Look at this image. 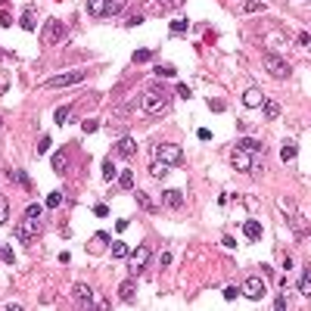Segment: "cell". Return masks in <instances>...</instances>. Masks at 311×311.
<instances>
[{
  "label": "cell",
  "mask_w": 311,
  "mask_h": 311,
  "mask_svg": "<svg viewBox=\"0 0 311 311\" xmlns=\"http://www.w3.org/2000/svg\"><path fill=\"white\" fill-rule=\"evenodd\" d=\"M140 106L146 115H162L171 109V90L162 87V84H153V87H146V94L140 100Z\"/></svg>",
  "instance_id": "1"
},
{
  "label": "cell",
  "mask_w": 311,
  "mask_h": 311,
  "mask_svg": "<svg viewBox=\"0 0 311 311\" xmlns=\"http://www.w3.org/2000/svg\"><path fill=\"white\" fill-rule=\"evenodd\" d=\"M261 156L264 153H252V149L237 146L234 153H230V165H234V171H240V175H252V171L261 168Z\"/></svg>",
  "instance_id": "2"
},
{
  "label": "cell",
  "mask_w": 311,
  "mask_h": 311,
  "mask_svg": "<svg viewBox=\"0 0 311 311\" xmlns=\"http://www.w3.org/2000/svg\"><path fill=\"white\" fill-rule=\"evenodd\" d=\"M153 159L165 165H181L184 162V149L178 143H153Z\"/></svg>",
  "instance_id": "3"
},
{
  "label": "cell",
  "mask_w": 311,
  "mask_h": 311,
  "mask_svg": "<svg viewBox=\"0 0 311 311\" xmlns=\"http://www.w3.org/2000/svg\"><path fill=\"white\" fill-rule=\"evenodd\" d=\"M264 68H268V75L277 78V81H286L290 72H293V65L286 62L283 56H277V53H264Z\"/></svg>",
  "instance_id": "4"
},
{
  "label": "cell",
  "mask_w": 311,
  "mask_h": 311,
  "mask_svg": "<svg viewBox=\"0 0 311 311\" xmlns=\"http://www.w3.org/2000/svg\"><path fill=\"white\" fill-rule=\"evenodd\" d=\"M13 234H16V240H19V243H31V240L41 234V218H31V215H25V218H22V221L13 227Z\"/></svg>",
  "instance_id": "5"
},
{
  "label": "cell",
  "mask_w": 311,
  "mask_h": 311,
  "mask_svg": "<svg viewBox=\"0 0 311 311\" xmlns=\"http://www.w3.org/2000/svg\"><path fill=\"white\" fill-rule=\"evenodd\" d=\"M87 78V68H72V72H62V75H53L44 81V87H72V84H81Z\"/></svg>",
  "instance_id": "6"
},
{
  "label": "cell",
  "mask_w": 311,
  "mask_h": 311,
  "mask_svg": "<svg viewBox=\"0 0 311 311\" xmlns=\"http://www.w3.org/2000/svg\"><path fill=\"white\" fill-rule=\"evenodd\" d=\"M41 41L44 44H62L65 41V25H62V19H47L44 22V34H41Z\"/></svg>",
  "instance_id": "7"
},
{
  "label": "cell",
  "mask_w": 311,
  "mask_h": 311,
  "mask_svg": "<svg viewBox=\"0 0 311 311\" xmlns=\"http://www.w3.org/2000/svg\"><path fill=\"white\" fill-rule=\"evenodd\" d=\"M240 290H243V296L246 299H252V302H261L264 299V293H268V283H264L258 274H252V277H246L243 280V286H240Z\"/></svg>",
  "instance_id": "8"
},
{
  "label": "cell",
  "mask_w": 311,
  "mask_h": 311,
  "mask_svg": "<svg viewBox=\"0 0 311 311\" xmlns=\"http://www.w3.org/2000/svg\"><path fill=\"white\" fill-rule=\"evenodd\" d=\"M277 205H280V212L286 215V221H290V227L296 230V234H305V221H302V215H299V209H296V202L283 196V199H280Z\"/></svg>",
  "instance_id": "9"
},
{
  "label": "cell",
  "mask_w": 311,
  "mask_h": 311,
  "mask_svg": "<svg viewBox=\"0 0 311 311\" xmlns=\"http://www.w3.org/2000/svg\"><path fill=\"white\" fill-rule=\"evenodd\" d=\"M149 255H153V252H149V246H137L134 252H131V274H143V268L149 264Z\"/></svg>",
  "instance_id": "10"
},
{
  "label": "cell",
  "mask_w": 311,
  "mask_h": 311,
  "mask_svg": "<svg viewBox=\"0 0 311 311\" xmlns=\"http://www.w3.org/2000/svg\"><path fill=\"white\" fill-rule=\"evenodd\" d=\"M72 299L78 305H94V290H90L87 283H75L72 286Z\"/></svg>",
  "instance_id": "11"
},
{
  "label": "cell",
  "mask_w": 311,
  "mask_h": 311,
  "mask_svg": "<svg viewBox=\"0 0 311 311\" xmlns=\"http://www.w3.org/2000/svg\"><path fill=\"white\" fill-rule=\"evenodd\" d=\"M137 153V140L134 137H122L119 143H115V156H122V159H131Z\"/></svg>",
  "instance_id": "12"
},
{
  "label": "cell",
  "mask_w": 311,
  "mask_h": 311,
  "mask_svg": "<svg viewBox=\"0 0 311 311\" xmlns=\"http://www.w3.org/2000/svg\"><path fill=\"white\" fill-rule=\"evenodd\" d=\"M264 100H268V97H264V94H261L258 87H249L246 94H243V106H246V109H258V106H261Z\"/></svg>",
  "instance_id": "13"
},
{
  "label": "cell",
  "mask_w": 311,
  "mask_h": 311,
  "mask_svg": "<svg viewBox=\"0 0 311 311\" xmlns=\"http://www.w3.org/2000/svg\"><path fill=\"white\" fill-rule=\"evenodd\" d=\"M162 205H168V209H181V205H184V190H178V187L165 190L162 193Z\"/></svg>",
  "instance_id": "14"
},
{
  "label": "cell",
  "mask_w": 311,
  "mask_h": 311,
  "mask_svg": "<svg viewBox=\"0 0 311 311\" xmlns=\"http://www.w3.org/2000/svg\"><path fill=\"white\" fill-rule=\"evenodd\" d=\"M243 237L252 240V243H255V240H261V224L255 221V218H249V221L243 224Z\"/></svg>",
  "instance_id": "15"
},
{
  "label": "cell",
  "mask_w": 311,
  "mask_h": 311,
  "mask_svg": "<svg viewBox=\"0 0 311 311\" xmlns=\"http://www.w3.org/2000/svg\"><path fill=\"white\" fill-rule=\"evenodd\" d=\"M261 112H264V119H268V122L280 119V103H277V100H264V103H261Z\"/></svg>",
  "instance_id": "16"
},
{
  "label": "cell",
  "mask_w": 311,
  "mask_h": 311,
  "mask_svg": "<svg viewBox=\"0 0 311 311\" xmlns=\"http://www.w3.org/2000/svg\"><path fill=\"white\" fill-rule=\"evenodd\" d=\"M134 293H137V283L134 280H124L122 286H119V299H122V302H134Z\"/></svg>",
  "instance_id": "17"
},
{
  "label": "cell",
  "mask_w": 311,
  "mask_h": 311,
  "mask_svg": "<svg viewBox=\"0 0 311 311\" xmlns=\"http://www.w3.org/2000/svg\"><path fill=\"white\" fill-rule=\"evenodd\" d=\"M6 178H9V181H16L19 187L31 190V181H28V175H25V171H22V168H9V171H6Z\"/></svg>",
  "instance_id": "18"
},
{
  "label": "cell",
  "mask_w": 311,
  "mask_h": 311,
  "mask_svg": "<svg viewBox=\"0 0 311 311\" xmlns=\"http://www.w3.org/2000/svg\"><path fill=\"white\" fill-rule=\"evenodd\" d=\"M299 293H302L305 299H311V264H305V271H302V280H299Z\"/></svg>",
  "instance_id": "19"
},
{
  "label": "cell",
  "mask_w": 311,
  "mask_h": 311,
  "mask_svg": "<svg viewBox=\"0 0 311 311\" xmlns=\"http://www.w3.org/2000/svg\"><path fill=\"white\" fill-rule=\"evenodd\" d=\"M168 171H171V165H165V162H159V159H153V165H149V175H153L156 181H162V178H168Z\"/></svg>",
  "instance_id": "20"
},
{
  "label": "cell",
  "mask_w": 311,
  "mask_h": 311,
  "mask_svg": "<svg viewBox=\"0 0 311 311\" xmlns=\"http://www.w3.org/2000/svg\"><path fill=\"white\" fill-rule=\"evenodd\" d=\"M19 25L25 28V31H34V28H38V22H34V9H31V6H25V13H22Z\"/></svg>",
  "instance_id": "21"
},
{
  "label": "cell",
  "mask_w": 311,
  "mask_h": 311,
  "mask_svg": "<svg viewBox=\"0 0 311 311\" xmlns=\"http://www.w3.org/2000/svg\"><path fill=\"white\" fill-rule=\"evenodd\" d=\"M296 156H299V146H296L293 140H286V143L280 146V159H283V162H293Z\"/></svg>",
  "instance_id": "22"
},
{
  "label": "cell",
  "mask_w": 311,
  "mask_h": 311,
  "mask_svg": "<svg viewBox=\"0 0 311 311\" xmlns=\"http://www.w3.org/2000/svg\"><path fill=\"white\" fill-rule=\"evenodd\" d=\"M134 199H137V205H140V209H143V212H156V202H153V199H149V196H146V193H143V190H137V193H134Z\"/></svg>",
  "instance_id": "23"
},
{
  "label": "cell",
  "mask_w": 311,
  "mask_h": 311,
  "mask_svg": "<svg viewBox=\"0 0 311 311\" xmlns=\"http://www.w3.org/2000/svg\"><path fill=\"white\" fill-rule=\"evenodd\" d=\"M53 171H56V175H65V171H68V156L65 153H56L53 156Z\"/></svg>",
  "instance_id": "24"
},
{
  "label": "cell",
  "mask_w": 311,
  "mask_h": 311,
  "mask_svg": "<svg viewBox=\"0 0 311 311\" xmlns=\"http://www.w3.org/2000/svg\"><path fill=\"white\" fill-rule=\"evenodd\" d=\"M153 72H156L159 78H175V75H178V68L171 65V62H159V65L153 68Z\"/></svg>",
  "instance_id": "25"
},
{
  "label": "cell",
  "mask_w": 311,
  "mask_h": 311,
  "mask_svg": "<svg viewBox=\"0 0 311 311\" xmlns=\"http://www.w3.org/2000/svg\"><path fill=\"white\" fill-rule=\"evenodd\" d=\"M240 146H243V149H252V153H264V143L255 140V137H243V140H240Z\"/></svg>",
  "instance_id": "26"
},
{
  "label": "cell",
  "mask_w": 311,
  "mask_h": 311,
  "mask_svg": "<svg viewBox=\"0 0 311 311\" xmlns=\"http://www.w3.org/2000/svg\"><path fill=\"white\" fill-rule=\"evenodd\" d=\"M115 178H119V168H115L112 159H106L103 162V181H115Z\"/></svg>",
  "instance_id": "27"
},
{
  "label": "cell",
  "mask_w": 311,
  "mask_h": 311,
  "mask_svg": "<svg viewBox=\"0 0 311 311\" xmlns=\"http://www.w3.org/2000/svg\"><path fill=\"white\" fill-rule=\"evenodd\" d=\"M243 13H264V0H243Z\"/></svg>",
  "instance_id": "28"
},
{
  "label": "cell",
  "mask_w": 311,
  "mask_h": 311,
  "mask_svg": "<svg viewBox=\"0 0 311 311\" xmlns=\"http://www.w3.org/2000/svg\"><path fill=\"white\" fill-rule=\"evenodd\" d=\"M190 31V22L187 19H171V34H184Z\"/></svg>",
  "instance_id": "29"
},
{
  "label": "cell",
  "mask_w": 311,
  "mask_h": 311,
  "mask_svg": "<svg viewBox=\"0 0 311 311\" xmlns=\"http://www.w3.org/2000/svg\"><path fill=\"white\" fill-rule=\"evenodd\" d=\"M119 187L122 190H134V175H131V171H122V175H119Z\"/></svg>",
  "instance_id": "30"
},
{
  "label": "cell",
  "mask_w": 311,
  "mask_h": 311,
  "mask_svg": "<svg viewBox=\"0 0 311 311\" xmlns=\"http://www.w3.org/2000/svg\"><path fill=\"white\" fill-rule=\"evenodd\" d=\"M68 115H72V106H60L53 119H56V124H65V122H68Z\"/></svg>",
  "instance_id": "31"
},
{
  "label": "cell",
  "mask_w": 311,
  "mask_h": 311,
  "mask_svg": "<svg viewBox=\"0 0 311 311\" xmlns=\"http://www.w3.org/2000/svg\"><path fill=\"white\" fill-rule=\"evenodd\" d=\"M124 3H128V0H109V9H106V16H119L122 9H124Z\"/></svg>",
  "instance_id": "32"
},
{
  "label": "cell",
  "mask_w": 311,
  "mask_h": 311,
  "mask_svg": "<svg viewBox=\"0 0 311 311\" xmlns=\"http://www.w3.org/2000/svg\"><path fill=\"white\" fill-rule=\"evenodd\" d=\"M6 218H9V202H6L3 193H0V224H6Z\"/></svg>",
  "instance_id": "33"
},
{
  "label": "cell",
  "mask_w": 311,
  "mask_h": 311,
  "mask_svg": "<svg viewBox=\"0 0 311 311\" xmlns=\"http://www.w3.org/2000/svg\"><path fill=\"white\" fill-rule=\"evenodd\" d=\"M112 255H115V258H128L131 252H128V246H124V243H115V246H112Z\"/></svg>",
  "instance_id": "34"
},
{
  "label": "cell",
  "mask_w": 311,
  "mask_h": 311,
  "mask_svg": "<svg viewBox=\"0 0 311 311\" xmlns=\"http://www.w3.org/2000/svg\"><path fill=\"white\" fill-rule=\"evenodd\" d=\"M153 60V50H134V62H149Z\"/></svg>",
  "instance_id": "35"
},
{
  "label": "cell",
  "mask_w": 311,
  "mask_h": 311,
  "mask_svg": "<svg viewBox=\"0 0 311 311\" xmlns=\"http://www.w3.org/2000/svg\"><path fill=\"white\" fill-rule=\"evenodd\" d=\"M62 205V193H50L47 196V209H60Z\"/></svg>",
  "instance_id": "36"
},
{
  "label": "cell",
  "mask_w": 311,
  "mask_h": 311,
  "mask_svg": "<svg viewBox=\"0 0 311 311\" xmlns=\"http://www.w3.org/2000/svg\"><path fill=\"white\" fill-rule=\"evenodd\" d=\"M97 128H100V122H94V119H84V122H81V131H84V134H94Z\"/></svg>",
  "instance_id": "37"
},
{
  "label": "cell",
  "mask_w": 311,
  "mask_h": 311,
  "mask_svg": "<svg viewBox=\"0 0 311 311\" xmlns=\"http://www.w3.org/2000/svg\"><path fill=\"white\" fill-rule=\"evenodd\" d=\"M25 215H31V218H41V215H44V205H41V202H31L28 209H25Z\"/></svg>",
  "instance_id": "38"
},
{
  "label": "cell",
  "mask_w": 311,
  "mask_h": 311,
  "mask_svg": "<svg viewBox=\"0 0 311 311\" xmlns=\"http://www.w3.org/2000/svg\"><path fill=\"white\" fill-rule=\"evenodd\" d=\"M44 153H50V137H41L38 140V156H44Z\"/></svg>",
  "instance_id": "39"
},
{
  "label": "cell",
  "mask_w": 311,
  "mask_h": 311,
  "mask_svg": "<svg viewBox=\"0 0 311 311\" xmlns=\"http://www.w3.org/2000/svg\"><path fill=\"white\" fill-rule=\"evenodd\" d=\"M240 293H243V290H237V286H224V299H227V302H234Z\"/></svg>",
  "instance_id": "40"
},
{
  "label": "cell",
  "mask_w": 311,
  "mask_h": 311,
  "mask_svg": "<svg viewBox=\"0 0 311 311\" xmlns=\"http://www.w3.org/2000/svg\"><path fill=\"white\" fill-rule=\"evenodd\" d=\"M140 22H143V16H140V13H131L128 19H124V25H128V28H134V25H140Z\"/></svg>",
  "instance_id": "41"
},
{
  "label": "cell",
  "mask_w": 311,
  "mask_h": 311,
  "mask_svg": "<svg viewBox=\"0 0 311 311\" xmlns=\"http://www.w3.org/2000/svg\"><path fill=\"white\" fill-rule=\"evenodd\" d=\"M178 97H184V100H190V97H193V90H190L187 84H178Z\"/></svg>",
  "instance_id": "42"
},
{
  "label": "cell",
  "mask_w": 311,
  "mask_h": 311,
  "mask_svg": "<svg viewBox=\"0 0 311 311\" xmlns=\"http://www.w3.org/2000/svg\"><path fill=\"white\" fill-rule=\"evenodd\" d=\"M0 258H3L6 264H13V261H16V255H13V249H3V252H0Z\"/></svg>",
  "instance_id": "43"
},
{
  "label": "cell",
  "mask_w": 311,
  "mask_h": 311,
  "mask_svg": "<svg viewBox=\"0 0 311 311\" xmlns=\"http://www.w3.org/2000/svg\"><path fill=\"white\" fill-rule=\"evenodd\" d=\"M209 109H215V112H224V100H209Z\"/></svg>",
  "instance_id": "44"
},
{
  "label": "cell",
  "mask_w": 311,
  "mask_h": 311,
  "mask_svg": "<svg viewBox=\"0 0 311 311\" xmlns=\"http://www.w3.org/2000/svg\"><path fill=\"white\" fill-rule=\"evenodd\" d=\"M162 6H168V9H175V6H181V3H187V0H159Z\"/></svg>",
  "instance_id": "45"
},
{
  "label": "cell",
  "mask_w": 311,
  "mask_h": 311,
  "mask_svg": "<svg viewBox=\"0 0 311 311\" xmlns=\"http://www.w3.org/2000/svg\"><path fill=\"white\" fill-rule=\"evenodd\" d=\"M0 25L9 28V25H13V16H9V13H0Z\"/></svg>",
  "instance_id": "46"
},
{
  "label": "cell",
  "mask_w": 311,
  "mask_h": 311,
  "mask_svg": "<svg viewBox=\"0 0 311 311\" xmlns=\"http://www.w3.org/2000/svg\"><path fill=\"white\" fill-rule=\"evenodd\" d=\"M196 137H199V140H212V131H209V128H199Z\"/></svg>",
  "instance_id": "47"
},
{
  "label": "cell",
  "mask_w": 311,
  "mask_h": 311,
  "mask_svg": "<svg viewBox=\"0 0 311 311\" xmlns=\"http://www.w3.org/2000/svg\"><path fill=\"white\" fill-rule=\"evenodd\" d=\"M94 215H97V218H106V215H109V209H106V205H97Z\"/></svg>",
  "instance_id": "48"
},
{
  "label": "cell",
  "mask_w": 311,
  "mask_h": 311,
  "mask_svg": "<svg viewBox=\"0 0 311 311\" xmlns=\"http://www.w3.org/2000/svg\"><path fill=\"white\" fill-rule=\"evenodd\" d=\"M274 308H277V311H283V308H286V296H277V302H274Z\"/></svg>",
  "instance_id": "49"
},
{
  "label": "cell",
  "mask_w": 311,
  "mask_h": 311,
  "mask_svg": "<svg viewBox=\"0 0 311 311\" xmlns=\"http://www.w3.org/2000/svg\"><path fill=\"white\" fill-rule=\"evenodd\" d=\"M221 243H224V249H234V246H237V240H234V237H224Z\"/></svg>",
  "instance_id": "50"
},
{
  "label": "cell",
  "mask_w": 311,
  "mask_h": 311,
  "mask_svg": "<svg viewBox=\"0 0 311 311\" xmlns=\"http://www.w3.org/2000/svg\"><path fill=\"white\" fill-rule=\"evenodd\" d=\"M308 50H311V34H308Z\"/></svg>",
  "instance_id": "51"
}]
</instances>
